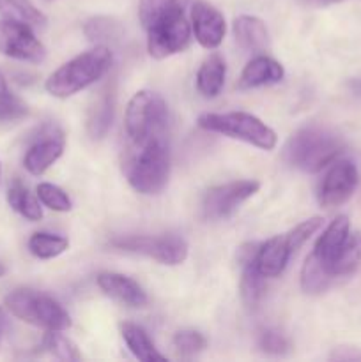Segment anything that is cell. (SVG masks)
Instances as JSON below:
<instances>
[{
    "mask_svg": "<svg viewBox=\"0 0 361 362\" xmlns=\"http://www.w3.org/2000/svg\"><path fill=\"white\" fill-rule=\"evenodd\" d=\"M64 152L62 134H46L45 138L35 141L27 151L23 158V165L32 175H42Z\"/></svg>",
    "mask_w": 361,
    "mask_h": 362,
    "instance_id": "ac0fdd59",
    "label": "cell"
},
{
    "mask_svg": "<svg viewBox=\"0 0 361 362\" xmlns=\"http://www.w3.org/2000/svg\"><path fill=\"white\" fill-rule=\"evenodd\" d=\"M234 35L248 52H265L269 48V32L264 21L257 16L241 14L234 20Z\"/></svg>",
    "mask_w": 361,
    "mask_h": 362,
    "instance_id": "d6986e66",
    "label": "cell"
},
{
    "mask_svg": "<svg viewBox=\"0 0 361 362\" xmlns=\"http://www.w3.org/2000/svg\"><path fill=\"white\" fill-rule=\"evenodd\" d=\"M4 303L13 317L34 327L45 331H66L71 327L69 313L48 293L32 288H16Z\"/></svg>",
    "mask_w": 361,
    "mask_h": 362,
    "instance_id": "5b68a950",
    "label": "cell"
},
{
    "mask_svg": "<svg viewBox=\"0 0 361 362\" xmlns=\"http://www.w3.org/2000/svg\"><path fill=\"white\" fill-rule=\"evenodd\" d=\"M67 247H69V240L66 237L55 235V233L35 232L28 239V251L35 258H41V260H50V258L59 257Z\"/></svg>",
    "mask_w": 361,
    "mask_h": 362,
    "instance_id": "d4e9b609",
    "label": "cell"
},
{
    "mask_svg": "<svg viewBox=\"0 0 361 362\" xmlns=\"http://www.w3.org/2000/svg\"><path fill=\"white\" fill-rule=\"evenodd\" d=\"M0 14L9 20L23 21L30 27H45L46 16L30 0H0Z\"/></svg>",
    "mask_w": 361,
    "mask_h": 362,
    "instance_id": "cb8c5ba5",
    "label": "cell"
},
{
    "mask_svg": "<svg viewBox=\"0 0 361 362\" xmlns=\"http://www.w3.org/2000/svg\"><path fill=\"white\" fill-rule=\"evenodd\" d=\"M28 113L27 105L9 88L6 76L0 73V120H18L23 119Z\"/></svg>",
    "mask_w": 361,
    "mask_h": 362,
    "instance_id": "484cf974",
    "label": "cell"
},
{
    "mask_svg": "<svg viewBox=\"0 0 361 362\" xmlns=\"http://www.w3.org/2000/svg\"><path fill=\"white\" fill-rule=\"evenodd\" d=\"M110 64H112L110 49L106 46H96L60 66L46 80L45 87L53 98H71L103 78V74L110 69Z\"/></svg>",
    "mask_w": 361,
    "mask_h": 362,
    "instance_id": "277c9868",
    "label": "cell"
},
{
    "mask_svg": "<svg viewBox=\"0 0 361 362\" xmlns=\"http://www.w3.org/2000/svg\"><path fill=\"white\" fill-rule=\"evenodd\" d=\"M294 250L285 235H276L257 250V267L264 278H278L285 271Z\"/></svg>",
    "mask_w": 361,
    "mask_h": 362,
    "instance_id": "2e32d148",
    "label": "cell"
},
{
    "mask_svg": "<svg viewBox=\"0 0 361 362\" xmlns=\"http://www.w3.org/2000/svg\"><path fill=\"white\" fill-rule=\"evenodd\" d=\"M321 226H322V218H319V216L306 219V221H303V223H299L297 226H294V228L287 233V239H289L294 253H296V251L299 250V247L303 246V244L306 243V240L310 239V237L314 235L319 228H321Z\"/></svg>",
    "mask_w": 361,
    "mask_h": 362,
    "instance_id": "d6a6232c",
    "label": "cell"
},
{
    "mask_svg": "<svg viewBox=\"0 0 361 362\" xmlns=\"http://www.w3.org/2000/svg\"><path fill=\"white\" fill-rule=\"evenodd\" d=\"M227 66L225 60L218 53H212L202 62L197 73V88L204 98H216L225 83Z\"/></svg>",
    "mask_w": 361,
    "mask_h": 362,
    "instance_id": "ffe728a7",
    "label": "cell"
},
{
    "mask_svg": "<svg viewBox=\"0 0 361 362\" xmlns=\"http://www.w3.org/2000/svg\"><path fill=\"white\" fill-rule=\"evenodd\" d=\"M345 148V141L335 131L322 126H304L287 140L283 158L294 168L317 173L336 161Z\"/></svg>",
    "mask_w": 361,
    "mask_h": 362,
    "instance_id": "3957f363",
    "label": "cell"
},
{
    "mask_svg": "<svg viewBox=\"0 0 361 362\" xmlns=\"http://www.w3.org/2000/svg\"><path fill=\"white\" fill-rule=\"evenodd\" d=\"M168 110L159 94L152 90H140L130 99L126 108L127 141H145L163 138L166 133Z\"/></svg>",
    "mask_w": 361,
    "mask_h": 362,
    "instance_id": "52a82bcc",
    "label": "cell"
},
{
    "mask_svg": "<svg viewBox=\"0 0 361 362\" xmlns=\"http://www.w3.org/2000/svg\"><path fill=\"white\" fill-rule=\"evenodd\" d=\"M198 126L211 133H219L234 140L246 141L262 151H273L278 144L275 131L258 117L246 112L204 113L198 117Z\"/></svg>",
    "mask_w": 361,
    "mask_h": 362,
    "instance_id": "8992f818",
    "label": "cell"
},
{
    "mask_svg": "<svg viewBox=\"0 0 361 362\" xmlns=\"http://www.w3.org/2000/svg\"><path fill=\"white\" fill-rule=\"evenodd\" d=\"M311 2L317 4V6H333V4L345 2V0H311Z\"/></svg>",
    "mask_w": 361,
    "mask_h": 362,
    "instance_id": "8d00e7d4",
    "label": "cell"
},
{
    "mask_svg": "<svg viewBox=\"0 0 361 362\" xmlns=\"http://www.w3.org/2000/svg\"><path fill=\"white\" fill-rule=\"evenodd\" d=\"M145 30H147L149 55L154 59H166L180 53L191 41V28L184 16L183 7L161 13L145 27Z\"/></svg>",
    "mask_w": 361,
    "mask_h": 362,
    "instance_id": "ba28073f",
    "label": "cell"
},
{
    "mask_svg": "<svg viewBox=\"0 0 361 362\" xmlns=\"http://www.w3.org/2000/svg\"><path fill=\"white\" fill-rule=\"evenodd\" d=\"M190 0H140V21L144 27H147L154 18L165 13L168 9H176V7H186Z\"/></svg>",
    "mask_w": 361,
    "mask_h": 362,
    "instance_id": "4dcf8cb0",
    "label": "cell"
},
{
    "mask_svg": "<svg viewBox=\"0 0 361 362\" xmlns=\"http://www.w3.org/2000/svg\"><path fill=\"white\" fill-rule=\"evenodd\" d=\"M113 92L106 88L96 98L94 105L88 110L87 131L92 140H101L108 133L113 120Z\"/></svg>",
    "mask_w": 361,
    "mask_h": 362,
    "instance_id": "44dd1931",
    "label": "cell"
},
{
    "mask_svg": "<svg viewBox=\"0 0 361 362\" xmlns=\"http://www.w3.org/2000/svg\"><path fill=\"white\" fill-rule=\"evenodd\" d=\"M4 274H6V267H4V264H0V278H2Z\"/></svg>",
    "mask_w": 361,
    "mask_h": 362,
    "instance_id": "74e56055",
    "label": "cell"
},
{
    "mask_svg": "<svg viewBox=\"0 0 361 362\" xmlns=\"http://www.w3.org/2000/svg\"><path fill=\"white\" fill-rule=\"evenodd\" d=\"M257 244H246L239 250L241 299L248 308H257L265 292V278L257 267Z\"/></svg>",
    "mask_w": 361,
    "mask_h": 362,
    "instance_id": "5bb4252c",
    "label": "cell"
},
{
    "mask_svg": "<svg viewBox=\"0 0 361 362\" xmlns=\"http://www.w3.org/2000/svg\"><path fill=\"white\" fill-rule=\"evenodd\" d=\"M98 286L105 296L119 300L124 306L144 308L149 303L145 290L134 279L119 272H101L98 276Z\"/></svg>",
    "mask_w": 361,
    "mask_h": 362,
    "instance_id": "9a60e30c",
    "label": "cell"
},
{
    "mask_svg": "<svg viewBox=\"0 0 361 362\" xmlns=\"http://www.w3.org/2000/svg\"><path fill=\"white\" fill-rule=\"evenodd\" d=\"M258 349L269 356H285L290 350V341L282 332L275 329H265L258 334Z\"/></svg>",
    "mask_w": 361,
    "mask_h": 362,
    "instance_id": "1f68e13d",
    "label": "cell"
},
{
    "mask_svg": "<svg viewBox=\"0 0 361 362\" xmlns=\"http://www.w3.org/2000/svg\"><path fill=\"white\" fill-rule=\"evenodd\" d=\"M6 331H7V317H6V313H4L2 308H0V341H2Z\"/></svg>",
    "mask_w": 361,
    "mask_h": 362,
    "instance_id": "d590c367",
    "label": "cell"
},
{
    "mask_svg": "<svg viewBox=\"0 0 361 362\" xmlns=\"http://www.w3.org/2000/svg\"><path fill=\"white\" fill-rule=\"evenodd\" d=\"M122 172L140 194H158L170 175V152L166 138L127 141L122 156Z\"/></svg>",
    "mask_w": 361,
    "mask_h": 362,
    "instance_id": "6da1fadb",
    "label": "cell"
},
{
    "mask_svg": "<svg viewBox=\"0 0 361 362\" xmlns=\"http://www.w3.org/2000/svg\"><path fill=\"white\" fill-rule=\"evenodd\" d=\"M205 346H207V339H205V336L200 334L198 331L186 329V331H179L173 336V349H176L180 356H197L202 350H205Z\"/></svg>",
    "mask_w": 361,
    "mask_h": 362,
    "instance_id": "f546056e",
    "label": "cell"
},
{
    "mask_svg": "<svg viewBox=\"0 0 361 362\" xmlns=\"http://www.w3.org/2000/svg\"><path fill=\"white\" fill-rule=\"evenodd\" d=\"M110 246L115 250L138 253L152 258L163 265H179L188 258V244L180 237H152V235H130L110 240Z\"/></svg>",
    "mask_w": 361,
    "mask_h": 362,
    "instance_id": "9c48e42d",
    "label": "cell"
},
{
    "mask_svg": "<svg viewBox=\"0 0 361 362\" xmlns=\"http://www.w3.org/2000/svg\"><path fill=\"white\" fill-rule=\"evenodd\" d=\"M331 285L333 283L329 281L324 271L319 267L317 262L308 257L304 260L303 269H301V288H303V292L310 293V296H317V293L326 292Z\"/></svg>",
    "mask_w": 361,
    "mask_h": 362,
    "instance_id": "4316f807",
    "label": "cell"
},
{
    "mask_svg": "<svg viewBox=\"0 0 361 362\" xmlns=\"http://www.w3.org/2000/svg\"><path fill=\"white\" fill-rule=\"evenodd\" d=\"M331 361H361V350L354 346H336L329 356Z\"/></svg>",
    "mask_w": 361,
    "mask_h": 362,
    "instance_id": "e575fe53",
    "label": "cell"
},
{
    "mask_svg": "<svg viewBox=\"0 0 361 362\" xmlns=\"http://www.w3.org/2000/svg\"><path fill=\"white\" fill-rule=\"evenodd\" d=\"M113 30H117V23H113L110 18H92L85 23V34L92 41H101V39H110L113 35Z\"/></svg>",
    "mask_w": 361,
    "mask_h": 362,
    "instance_id": "836d02e7",
    "label": "cell"
},
{
    "mask_svg": "<svg viewBox=\"0 0 361 362\" xmlns=\"http://www.w3.org/2000/svg\"><path fill=\"white\" fill-rule=\"evenodd\" d=\"M7 202H9L11 209L23 216L28 221H39L42 218V209L39 204V198L28 191L21 180H13V184L7 189Z\"/></svg>",
    "mask_w": 361,
    "mask_h": 362,
    "instance_id": "603a6c76",
    "label": "cell"
},
{
    "mask_svg": "<svg viewBox=\"0 0 361 362\" xmlns=\"http://www.w3.org/2000/svg\"><path fill=\"white\" fill-rule=\"evenodd\" d=\"M191 25H193L195 39L205 49H214L222 45L227 25L223 14L214 6L204 0H197L191 7Z\"/></svg>",
    "mask_w": 361,
    "mask_h": 362,
    "instance_id": "4fadbf2b",
    "label": "cell"
},
{
    "mask_svg": "<svg viewBox=\"0 0 361 362\" xmlns=\"http://www.w3.org/2000/svg\"><path fill=\"white\" fill-rule=\"evenodd\" d=\"M258 187L260 184L257 180H236V182L211 187L202 202L204 218L211 219V221L229 218L239 209V205H243L248 198L257 193Z\"/></svg>",
    "mask_w": 361,
    "mask_h": 362,
    "instance_id": "8fae6325",
    "label": "cell"
},
{
    "mask_svg": "<svg viewBox=\"0 0 361 362\" xmlns=\"http://www.w3.org/2000/svg\"><path fill=\"white\" fill-rule=\"evenodd\" d=\"M283 76H285V71H283V66L278 60L271 59V57L258 55L246 64V67L241 73L237 87L246 90V88H257L264 87V85L280 83L283 80Z\"/></svg>",
    "mask_w": 361,
    "mask_h": 362,
    "instance_id": "e0dca14e",
    "label": "cell"
},
{
    "mask_svg": "<svg viewBox=\"0 0 361 362\" xmlns=\"http://www.w3.org/2000/svg\"><path fill=\"white\" fill-rule=\"evenodd\" d=\"M38 198L45 207L52 209L55 212H67L71 211L73 204H71V198L67 197V193L64 189H60L59 186L50 182H41L38 186Z\"/></svg>",
    "mask_w": 361,
    "mask_h": 362,
    "instance_id": "f1b7e54d",
    "label": "cell"
},
{
    "mask_svg": "<svg viewBox=\"0 0 361 362\" xmlns=\"http://www.w3.org/2000/svg\"><path fill=\"white\" fill-rule=\"evenodd\" d=\"M0 53L23 62L39 64L46 59V48L23 21L0 20Z\"/></svg>",
    "mask_w": 361,
    "mask_h": 362,
    "instance_id": "30bf717a",
    "label": "cell"
},
{
    "mask_svg": "<svg viewBox=\"0 0 361 362\" xmlns=\"http://www.w3.org/2000/svg\"><path fill=\"white\" fill-rule=\"evenodd\" d=\"M335 285L338 279L349 278L361 264V244L350 235L347 216H336L322 232L310 255Z\"/></svg>",
    "mask_w": 361,
    "mask_h": 362,
    "instance_id": "7a4b0ae2",
    "label": "cell"
},
{
    "mask_svg": "<svg viewBox=\"0 0 361 362\" xmlns=\"http://www.w3.org/2000/svg\"><path fill=\"white\" fill-rule=\"evenodd\" d=\"M360 175L353 161H333L331 168L326 172L317 191V200L322 207L333 209L345 204L356 191Z\"/></svg>",
    "mask_w": 361,
    "mask_h": 362,
    "instance_id": "7c38bea8",
    "label": "cell"
},
{
    "mask_svg": "<svg viewBox=\"0 0 361 362\" xmlns=\"http://www.w3.org/2000/svg\"><path fill=\"white\" fill-rule=\"evenodd\" d=\"M120 332H122V338L124 341H126L127 349L131 350V354H133L138 361L156 362L166 359L165 356H161V354L158 352L154 343L151 341L149 334L140 327V325L126 322V324L120 325Z\"/></svg>",
    "mask_w": 361,
    "mask_h": 362,
    "instance_id": "7402d4cb",
    "label": "cell"
},
{
    "mask_svg": "<svg viewBox=\"0 0 361 362\" xmlns=\"http://www.w3.org/2000/svg\"><path fill=\"white\" fill-rule=\"evenodd\" d=\"M42 345H45V349L48 350L53 357H57V359L60 361L74 362L81 359L76 345H74L69 338L60 334V331H46L45 339H42Z\"/></svg>",
    "mask_w": 361,
    "mask_h": 362,
    "instance_id": "83f0119b",
    "label": "cell"
}]
</instances>
